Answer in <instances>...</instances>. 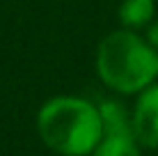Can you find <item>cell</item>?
Wrapping results in <instances>:
<instances>
[{
  "label": "cell",
  "mask_w": 158,
  "mask_h": 156,
  "mask_svg": "<svg viewBox=\"0 0 158 156\" xmlns=\"http://www.w3.org/2000/svg\"><path fill=\"white\" fill-rule=\"evenodd\" d=\"M94 71L101 85L117 96H135L158 80V51L140 30L119 25L99 41Z\"/></svg>",
  "instance_id": "obj_1"
},
{
  "label": "cell",
  "mask_w": 158,
  "mask_h": 156,
  "mask_svg": "<svg viewBox=\"0 0 158 156\" xmlns=\"http://www.w3.org/2000/svg\"><path fill=\"white\" fill-rule=\"evenodd\" d=\"M35 126L41 142L57 156H89L103 138L99 106L76 94L46 99L37 110Z\"/></svg>",
  "instance_id": "obj_2"
},
{
  "label": "cell",
  "mask_w": 158,
  "mask_h": 156,
  "mask_svg": "<svg viewBox=\"0 0 158 156\" xmlns=\"http://www.w3.org/2000/svg\"><path fill=\"white\" fill-rule=\"evenodd\" d=\"M133 136L142 149H158V80L135 94L131 108Z\"/></svg>",
  "instance_id": "obj_3"
},
{
  "label": "cell",
  "mask_w": 158,
  "mask_h": 156,
  "mask_svg": "<svg viewBox=\"0 0 158 156\" xmlns=\"http://www.w3.org/2000/svg\"><path fill=\"white\" fill-rule=\"evenodd\" d=\"M99 115L103 124V136H133V120H131V108L124 106L122 99L110 96V99L99 101Z\"/></svg>",
  "instance_id": "obj_4"
},
{
  "label": "cell",
  "mask_w": 158,
  "mask_h": 156,
  "mask_svg": "<svg viewBox=\"0 0 158 156\" xmlns=\"http://www.w3.org/2000/svg\"><path fill=\"white\" fill-rule=\"evenodd\" d=\"M158 0H122L117 9V19L122 28L128 30H140L142 32L147 25L158 16L156 12Z\"/></svg>",
  "instance_id": "obj_5"
},
{
  "label": "cell",
  "mask_w": 158,
  "mask_h": 156,
  "mask_svg": "<svg viewBox=\"0 0 158 156\" xmlns=\"http://www.w3.org/2000/svg\"><path fill=\"white\" fill-rule=\"evenodd\" d=\"M89 156H142V147L131 136H103Z\"/></svg>",
  "instance_id": "obj_6"
},
{
  "label": "cell",
  "mask_w": 158,
  "mask_h": 156,
  "mask_svg": "<svg viewBox=\"0 0 158 156\" xmlns=\"http://www.w3.org/2000/svg\"><path fill=\"white\" fill-rule=\"evenodd\" d=\"M142 35H144V39L149 41V44L154 46L156 51H158V16H156V19L151 21V23L147 25L144 30H142Z\"/></svg>",
  "instance_id": "obj_7"
}]
</instances>
